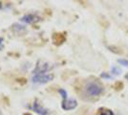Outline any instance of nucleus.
<instances>
[{
    "label": "nucleus",
    "instance_id": "f257e3e1",
    "mask_svg": "<svg viewBox=\"0 0 128 115\" xmlns=\"http://www.w3.org/2000/svg\"><path fill=\"white\" fill-rule=\"evenodd\" d=\"M85 92L91 97L100 96L103 92V86L98 82H89L85 85Z\"/></svg>",
    "mask_w": 128,
    "mask_h": 115
},
{
    "label": "nucleus",
    "instance_id": "f03ea898",
    "mask_svg": "<svg viewBox=\"0 0 128 115\" xmlns=\"http://www.w3.org/2000/svg\"><path fill=\"white\" fill-rule=\"evenodd\" d=\"M51 68H52V66L50 65L49 62L43 61V60H38L36 65V68L32 71V74L34 75H36V74H47V72L49 70H51Z\"/></svg>",
    "mask_w": 128,
    "mask_h": 115
},
{
    "label": "nucleus",
    "instance_id": "7ed1b4c3",
    "mask_svg": "<svg viewBox=\"0 0 128 115\" xmlns=\"http://www.w3.org/2000/svg\"><path fill=\"white\" fill-rule=\"evenodd\" d=\"M54 79L53 74H36L34 75L32 78V82L34 83H38V84H44L47 82H51Z\"/></svg>",
    "mask_w": 128,
    "mask_h": 115
},
{
    "label": "nucleus",
    "instance_id": "20e7f679",
    "mask_svg": "<svg viewBox=\"0 0 128 115\" xmlns=\"http://www.w3.org/2000/svg\"><path fill=\"white\" fill-rule=\"evenodd\" d=\"M34 111H36V113H38L39 115H51V111L47 108H45L44 106H42L41 104L38 103V100H36L34 103H32V106H31Z\"/></svg>",
    "mask_w": 128,
    "mask_h": 115
},
{
    "label": "nucleus",
    "instance_id": "39448f33",
    "mask_svg": "<svg viewBox=\"0 0 128 115\" xmlns=\"http://www.w3.org/2000/svg\"><path fill=\"white\" fill-rule=\"evenodd\" d=\"M78 106V102L75 99H65L62 101V104H61V107L64 110H72L76 108Z\"/></svg>",
    "mask_w": 128,
    "mask_h": 115
},
{
    "label": "nucleus",
    "instance_id": "423d86ee",
    "mask_svg": "<svg viewBox=\"0 0 128 115\" xmlns=\"http://www.w3.org/2000/svg\"><path fill=\"white\" fill-rule=\"evenodd\" d=\"M40 20V17H38L36 15H26L21 18V21L29 23V24H32L34 22H38Z\"/></svg>",
    "mask_w": 128,
    "mask_h": 115
},
{
    "label": "nucleus",
    "instance_id": "0eeeda50",
    "mask_svg": "<svg viewBox=\"0 0 128 115\" xmlns=\"http://www.w3.org/2000/svg\"><path fill=\"white\" fill-rule=\"evenodd\" d=\"M66 37H65V34H54L53 36V41L54 44L56 45H60L65 41Z\"/></svg>",
    "mask_w": 128,
    "mask_h": 115
},
{
    "label": "nucleus",
    "instance_id": "6e6552de",
    "mask_svg": "<svg viewBox=\"0 0 128 115\" xmlns=\"http://www.w3.org/2000/svg\"><path fill=\"white\" fill-rule=\"evenodd\" d=\"M12 31L16 34H19V35H22L23 33H25L26 31V28L23 25H20V24H14L12 26Z\"/></svg>",
    "mask_w": 128,
    "mask_h": 115
},
{
    "label": "nucleus",
    "instance_id": "1a4fd4ad",
    "mask_svg": "<svg viewBox=\"0 0 128 115\" xmlns=\"http://www.w3.org/2000/svg\"><path fill=\"white\" fill-rule=\"evenodd\" d=\"M96 115H114V112L106 107H100L96 111Z\"/></svg>",
    "mask_w": 128,
    "mask_h": 115
},
{
    "label": "nucleus",
    "instance_id": "9d476101",
    "mask_svg": "<svg viewBox=\"0 0 128 115\" xmlns=\"http://www.w3.org/2000/svg\"><path fill=\"white\" fill-rule=\"evenodd\" d=\"M109 49H110V51H112V52L116 53V54H122V53L118 47H117V46H114V45H112V46H109Z\"/></svg>",
    "mask_w": 128,
    "mask_h": 115
},
{
    "label": "nucleus",
    "instance_id": "9b49d317",
    "mask_svg": "<svg viewBox=\"0 0 128 115\" xmlns=\"http://www.w3.org/2000/svg\"><path fill=\"white\" fill-rule=\"evenodd\" d=\"M111 72H112L114 75H120L122 71H120V68H118L117 66H113L112 68H111Z\"/></svg>",
    "mask_w": 128,
    "mask_h": 115
},
{
    "label": "nucleus",
    "instance_id": "f8f14e48",
    "mask_svg": "<svg viewBox=\"0 0 128 115\" xmlns=\"http://www.w3.org/2000/svg\"><path fill=\"white\" fill-rule=\"evenodd\" d=\"M118 62L120 64H122V65L128 67V60H124V59H120V60H118Z\"/></svg>",
    "mask_w": 128,
    "mask_h": 115
},
{
    "label": "nucleus",
    "instance_id": "ddd939ff",
    "mask_svg": "<svg viewBox=\"0 0 128 115\" xmlns=\"http://www.w3.org/2000/svg\"><path fill=\"white\" fill-rule=\"evenodd\" d=\"M58 92L60 93V95L62 96L63 100L67 99V92H66V90H64V89H62V88H60V89L58 90Z\"/></svg>",
    "mask_w": 128,
    "mask_h": 115
},
{
    "label": "nucleus",
    "instance_id": "4468645a",
    "mask_svg": "<svg viewBox=\"0 0 128 115\" xmlns=\"http://www.w3.org/2000/svg\"><path fill=\"white\" fill-rule=\"evenodd\" d=\"M100 76H102V78H104V79H108V80L112 79V76H110L108 73H105V72H104V73H102V75H100Z\"/></svg>",
    "mask_w": 128,
    "mask_h": 115
},
{
    "label": "nucleus",
    "instance_id": "2eb2a0df",
    "mask_svg": "<svg viewBox=\"0 0 128 115\" xmlns=\"http://www.w3.org/2000/svg\"><path fill=\"white\" fill-rule=\"evenodd\" d=\"M115 87H116V89H122L123 87V84H122V82H116V84H115Z\"/></svg>",
    "mask_w": 128,
    "mask_h": 115
},
{
    "label": "nucleus",
    "instance_id": "dca6fc26",
    "mask_svg": "<svg viewBox=\"0 0 128 115\" xmlns=\"http://www.w3.org/2000/svg\"><path fill=\"white\" fill-rule=\"evenodd\" d=\"M3 41H4V39L2 38H0V50L2 48V43H3Z\"/></svg>",
    "mask_w": 128,
    "mask_h": 115
},
{
    "label": "nucleus",
    "instance_id": "f3484780",
    "mask_svg": "<svg viewBox=\"0 0 128 115\" xmlns=\"http://www.w3.org/2000/svg\"><path fill=\"white\" fill-rule=\"evenodd\" d=\"M125 78L127 79V81H128V74H127V75H126V76H125Z\"/></svg>",
    "mask_w": 128,
    "mask_h": 115
},
{
    "label": "nucleus",
    "instance_id": "a211bd4d",
    "mask_svg": "<svg viewBox=\"0 0 128 115\" xmlns=\"http://www.w3.org/2000/svg\"><path fill=\"white\" fill-rule=\"evenodd\" d=\"M1 7H2V4H1V2H0V9H1Z\"/></svg>",
    "mask_w": 128,
    "mask_h": 115
},
{
    "label": "nucleus",
    "instance_id": "6ab92c4d",
    "mask_svg": "<svg viewBox=\"0 0 128 115\" xmlns=\"http://www.w3.org/2000/svg\"><path fill=\"white\" fill-rule=\"evenodd\" d=\"M25 115H32V114H29V113H27V114H25Z\"/></svg>",
    "mask_w": 128,
    "mask_h": 115
}]
</instances>
